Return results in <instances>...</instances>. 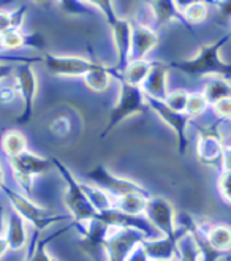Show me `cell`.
<instances>
[{"label":"cell","mask_w":231,"mask_h":261,"mask_svg":"<svg viewBox=\"0 0 231 261\" xmlns=\"http://www.w3.org/2000/svg\"><path fill=\"white\" fill-rule=\"evenodd\" d=\"M152 68H153V62H149L146 59L130 60L129 65L124 68V71L117 73V78H122L124 81H127L133 86L141 87L144 84V81L147 80V76L152 71Z\"/></svg>","instance_id":"22"},{"label":"cell","mask_w":231,"mask_h":261,"mask_svg":"<svg viewBox=\"0 0 231 261\" xmlns=\"http://www.w3.org/2000/svg\"><path fill=\"white\" fill-rule=\"evenodd\" d=\"M8 250H10V247H8V242H7L5 236H0V259H2V256H4Z\"/></svg>","instance_id":"44"},{"label":"cell","mask_w":231,"mask_h":261,"mask_svg":"<svg viewBox=\"0 0 231 261\" xmlns=\"http://www.w3.org/2000/svg\"><path fill=\"white\" fill-rule=\"evenodd\" d=\"M83 2L92 5V7L97 8V10H100L101 14L105 16V19H106V22L110 24V25H113V24L119 19L117 13H116V10H114L113 0H83Z\"/></svg>","instance_id":"32"},{"label":"cell","mask_w":231,"mask_h":261,"mask_svg":"<svg viewBox=\"0 0 231 261\" xmlns=\"http://www.w3.org/2000/svg\"><path fill=\"white\" fill-rule=\"evenodd\" d=\"M14 84H16L14 87H16L18 95L22 100V113L16 119V124L25 125L34 116V106L38 90V80L32 68V64L25 62L16 67V70H14Z\"/></svg>","instance_id":"7"},{"label":"cell","mask_w":231,"mask_h":261,"mask_svg":"<svg viewBox=\"0 0 231 261\" xmlns=\"http://www.w3.org/2000/svg\"><path fill=\"white\" fill-rule=\"evenodd\" d=\"M208 100L203 94H190V98H189V105H187V114L193 119V117H198L201 116L206 108H208Z\"/></svg>","instance_id":"34"},{"label":"cell","mask_w":231,"mask_h":261,"mask_svg":"<svg viewBox=\"0 0 231 261\" xmlns=\"http://www.w3.org/2000/svg\"><path fill=\"white\" fill-rule=\"evenodd\" d=\"M5 186L4 184V171H2V168H0V189H2Z\"/></svg>","instance_id":"47"},{"label":"cell","mask_w":231,"mask_h":261,"mask_svg":"<svg viewBox=\"0 0 231 261\" xmlns=\"http://www.w3.org/2000/svg\"><path fill=\"white\" fill-rule=\"evenodd\" d=\"M206 238L211 247L220 253L231 249V228L226 225H214L209 231H206Z\"/></svg>","instance_id":"27"},{"label":"cell","mask_w":231,"mask_h":261,"mask_svg":"<svg viewBox=\"0 0 231 261\" xmlns=\"http://www.w3.org/2000/svg\"><path fill=\"white\" fill-rule=\"evenodd\" d=\"M229 147H231V138H229Z\"/></svg>","instance_id":"49"},{"label":"cell","mask_w":231,"mask_h":261,"mask_svg":"<svg viewBox=\"0 0 231 261\" xmlns=\"http://www.w3.org/2000/svg\"><path fill=\"white\" fill-rule=\"evenodd\" d=\"M182 238V234L176 238H153V239H144L141 242V247L147 253L150 259H173L177 250V241Z\"/></svg>","instance_id":"16"},{"label":"cell","mask_w":231,"mask_h":261,"mask_svg":"<svg viewBox=\"0 0 231 261\" xmlns=\"http://www.w3.org/2000/svg\"><path fill=\"white\" fill-rule=\"evenodd\" d=\"M86 177L94 184V186L103 189L114 198L124 196L132 192H144V189L138 186L136 182L113 174L105 165H97L94 170L86 173Z\"/></svg>","instance_id":"11"},{"label":"cell","mask_w":231,"mask_h":261,"mask_svg":"<svg viewBox=\"0 0 231 261\" xmlns=\"http://www.w3.org/2000/svg\"><path fill=\"white\" fill-rule=\"evenodd\" d=\"M94 65L95 62L78 56H44V67L56 76H86Z\"/></svg>","instance_id":"12"},{"label":"cell","mask_w":231,"mask_h":261,"mask_svg":"<svg viewBox=\"0 0 231 261\" xmlns=\"http://www.w3.org/2000/svg\"><path fill=\"white\" fill-rule=\"evenodd\" d=\"M146 2L153 14V19L157 21L159 25L173 22V21H179V19L184 24H187L184 21L182 13L179 11L174 0H146Z\"/></svg>","instance_id":"20"},{"label":"cell","mask_w":231,"mask_h":261,"mask_svg":"<svg viewBox=\"0 0 231 261\" xmlns=\"http://www.w3.org/2000/svg\"><path fill=\"white\" fill-rule=\"evenodd\" d=\"M176 2V5H177V8H179V11L182 13V11H186L189 7H192V5H195V4H214L215 0H174Z\"/></svg>","instance_id":"40"},{"label":"cell","mask_w":231,"mask_h":261,"mask_svg":"<svg viewBox=\"0 0 231 261\" xmlns=\"http://www.w3.org/2000/svg\"><path fill=\"white\" fill-rule=\"evenodd\" d=\"M7 229V220H5V211L0 206V236H4V231Z\"/></svg>","instance_id":"43"},{"label":"cell","mask_w":231,"mask_h":261,"mask_svg":"<svg viewBox=\"0 0 231 261\" xmlns=\"http://www.w3.org/2000/svg\"><path fill=\"white\" fill-rule=\"evenodd\" d=\"M168 71L162 64H153L152 71L149 73L147 80L144 81V84L141 86V89L144 90L146 97L150 98H157V100H166L168 97Z\"/></svg>","instance_id":"18"},{"label":"cell","mask_w":231,"mask_h":261,"mask_svg":"<svg viewBox=\"0 0 231 261\" xmlns=\"http://www.w3.org/2000/svg\"><path fill=\"white\" fill-rule=\"evenodd\" d=\"M225 146L220 133L215 128H206L199 132L196 141V157L203 165L214 166L217 163H223Z\"/></svg>","instance_id":"13"},{"label":"cell","mask_w":231,"mask_h":261,"mask_svg":"<svg viewBox=\"0 0 231 261\" xmlns=\"http://www.w3.org/2000/svg\"><path fill=\"white\" fill-rule=\"evenodd\" d=\"M11 2H13V0H0V10L5 8L7 5H10Z\"/></svg>","instance_id":"46"},{"label":"cell","mask_w":231,"mask_h":261,"mask_svg":"<svg viewBox=\"0 0 231 261\" xmlns=\"http://www.w3.org/2000/svg\"><path fill=\"white\" fill-rule=\"evenodd\" d=\"M113 30V40L116 46L117 54V65L114 73H122L124 68L129 65L132 60V38H133V25L129 19L119 18L113 25H110Z\"/></svg>","instance_id":"14"},{"label":"cell","mask_w":231,"mask_h":261,"mask_svg":"<svg viewBox=\"0 0 231 261\" xmlns=\"http://www.w3.org/2000/svg\"><path fill=\"white\" fill-rule=\"evenodd\" d=\"M27 14V7H19L18 10H0V35L5 34L7 30L19 29L24 22V18Z\"/></svg>","instance_id":"29"},{"label":"cell","mask_w":231,"mask_h":261,"mask_svg":"<svg viewBox=\"0 0 231 261\" xmlns=\"http://www.w3.org/2000/svg\"><path fill=\"white\" fill-rule=\"evenodd\" d=\"M150 261H177V259L173 258V259H150Z\"/></svg>","instance_id":"48"},{"label":"cell","mask_w":231,"mask_h":261,"mask_svg":"<svg viewBox=\"0 0 231 261\" xmlns=\"http://www.w3.org/2000/svg\"><path fill=\"white\" fill-rule=\"evenodd\" d=\"M127 261H150V258L147 256V253L144 252V249L141 247V244L130 253V256L127 258Z\"/></svg>","instance_id":"41"},{"label":"cell","mask_w":231,"mask_h":261,"mask_svg":"<svg viewBox=\"0 0 231 261\" xmlns=\"http://www.w3.org/2000/svg\"><path fill=\"white\" fill-rule=\"evenodd\" d=\"M147 236L136 228H114L111 226L106 241V261H127L130 253Z\"/></svg>","instance_id":"8"},{"label":"cell","mask_w":231,"mask_h":261,"mask_svg":"<svg viewBox=\"0 0 231 261\" xmlns=\"http://www.w3.org/2000/svg\"><path fill=\"white\" fill-rule=\"evenodd\" d=\"M189 98H190V94L182 89H176V90H171L168 94L165 103L169 106L171 110L174 111H179V113H186L187 111V105H189Z\"/></svg>","instance_id":"31"},{"label":"cell","mask_w":231,"mask_h":261,"mask_svg":"<svg viewBox=\"0 0 231 261\" xmlns=\"http://www.w3.org/2000/svg\"><path fill=\"white\" fill-rule=\"evenodd\" d=\"M16 87H0V103H11L16 97Z\"/></svg>","instance_id":"39"},{"label":"cell","mask_w":231,"mask_h":261,"mask_svg":"<svg viewBox=\"0 0 231 261\" xmlns=\"http://www.w3.org/2000/svg\"><path fill=\"white\" fill-rule=\"evenodd\" d=\"M231 38V32L223 38L204 44L198 49V53L181 62H173L171 67L182 71L187 76H223V78H231V64L225 62L220 57L222 46Z\"/></svg>","instance_id":"1"},{"label":"cell","mask_w":231,"mask_h":261,"mask_svg":"<svg viewBox=\"0 0 231 261\" xmlns=\"http://www.w3.org/2000/svg\"><path fill=\"white\" fill-rule=\"evenodd\" d=\"M34 2H35L37 5H41V7H48V5L56 4L57 0H34Z\"/></svg>","instance_id":"45"},{"label":"cell","mask_w":231,"mask_h":261,"mask_svg":"<svg viewBox=\"0 0 231 261\" xmlns=\"http://www.w3.org/2000/svg\"><path fill=\"white\" fill-rule=\"evenodd\" d=\"M223 168L225 170H231V147L225 149V155H223Z\"/></svg>","instance_id":"42"},{"label":"cell","mask_w":231,"mask_h":261,"mask_svg":"<svg viewBox=\"0 0 231 261\" xmlns=\"http://www.w3.org/2000/svg\"><path fill=\"white\" fill-rule=\"evenodd\" d=\"M10 166H11L13 179L19 186L21 192L27 196H32L35 176L44 174L54 165H53V159L41 157L38 153H34L27 149L22 153H19V155L11 157Z\"/></svg>","instance_id":"5"},{"label":"cell","mask_w":231,"mask_h":261,"mask_svg":"<svg viewBox=\"0 0 231 261\" xmlns=\"http://www.w3.org/2000/svg\"><path fill=\"white\" fill-rule=\"evenodd\" d=\"M144 216L147 222L159 229V231L166 236V238H176L181 233L176 228V212L173 204L165 198L156 196V198H149L147 207L144 211Z\"/></svg>","instance_id":"9"},{"label":"cell","mask_w":231,"mask_h":261,"mask_svg":"<svg viewBox=\"0 0 231 261\" xmlns=\"http://www.w3.org/2000/svg\"><path fill=\"white\" fill-rule=\"evenodd\" d=\"M53 165L59 171V174L62 176L67 186L65 195H64V203L68 211V216L73 219V223H84V222H89L92 219L98 217V212L92 206L83 184L71 174V171L64 163H60V160L53 159Z\"/></svg>","instance_id":"2"},{"label":"cell","mask_w":231,"mask_h":261,"mask_svg":"<svg viewBox=\"0 0 231 261\" xmlns=\"http://www.w3.org/2000/svg\"><path fill=\"white\" fill-rule=\"evenodd\" d=\"M27 222L19 216L16 211L10 212L7 217V229H5V239L8 242V247L11 252L21 250L27 242Z\"/></svg>","instance_id":"17"},{"label":"cell","mask_w":231,"mask_h":261,"mask_svg":"<svg viewBox=\"0 0 231 261\" xmlns=\"http://www.w3.org/2000/svg\"><path fill=\"white\" fill-rule=\"evenodd\" d=\"M22 46H30V48H43L44 40L40 34L25 35L19 29L7 30L5 34L0 35V51L5 49H19Z\"/></svg>","instance_id":"19"},{"label":"cell","mask_w":231,"mask_h":261,"mask_svg":"<svg viewBox=\"0 0 231 261\" xmlns=\"http://www.w3.org/2000/svg\"><path fill=\"white\" fill-rule=\"evenodd\" d=\"M2 190L7 195L13 211H16L19 216L29 225H32L34 229L38 233L44 231L46 228H49V226H53L56 223H60V222L70 219V216H67V214L60 216V214H54V212H51L48 209L41 207L40 204L32 201L30 196L24 195L22 192H16L13 189H8L7 186H4Z\"/></svg>","instance_id":"4"},{"label":"cell","mask_w":231,"mask_h":261,"mask_svg":"<svg viewBox=\"0 0 231 261\" xmlns=\"http://www.w3.org/2000/svg\"><path fill=\"white\" fill-rule=\"evenodd\" d=\"M57 4L67 14H86V16L92 14L87 4H84L83 0H57Z\"/></svg>","instance_id":"35"},{"label":"cell","mask_w":231,"mask_h":261,"mask_svg":"<svg viewBox=\"0 0 231 261\" xmlns=\"http://www.w3.org/2000/svg\"><path fill=\"white\" fill-rule=\"evenodd\" d=\"M114 74L113 68H108L98 62H95L94 68H92L86 76H83V80L86 83V86L94 90V92H105L108 87H110L111 78Z\"/></svg>","instance_id":"24"},{"label":"cell","mask_w":231,"mask_h":261,"mask_svg":"<svg viewBox=\"0 0 231 261\" xmlns=\"http://www.w3.org/2000/svg\"><path fill=\"white\" fill-rule=\"evenodd\" d=\"M219 192L226 203H231V170H225L219 179Z\"/></svg>","instance_id":"36"},{"label":"cell","mask_w":231,"mask_h":261,"mask_svg":"<svg viewBox=\"0 0 231 261\" xmlns=\"http://www.w3.org/2000/svg\"><path fill=\"white\" fill-rule=\"evenodd\" d=\"M65 231V229H60V231L51 234V236H46V238H41V239H37L32 247H30L29 253L25 255V258L22 261H56L51 253L48 252V245L54 241V238L60 236Z\"/></svg>","instance_id":"28"},{"label":"cell","mask_w":231,"mask_h":261,"mask_svg":"<svg viewBox=\"0 0 231 261\" xmlns=\"http://www.w3.org/2000/svg\"><path fill=\"white\" fill-rule=\"evenodd\" d=\"M80 231V249L92 261H106V241L110 236L111 226L101 219L95 217L84 223H74Z\"/></svg>","instance_id":"6"},{"label":"cell","mask_w":231,"mask_h":261,"mask_svg":"<svg viewBox=\"0 0 231 261\" xmlns=\"http://www.w3.org/2000/svg\"><path fill=\"white\" fill-rule=\"evenodd\" d=\"M0 56H2V53H0Z\"/></svg>","instance_id":"50"},{"label":"cell","mask_w":231,"mask_h":261,"mask_svg":"<svg viewBox=\"0 0 231 261\" xmlns=\"http://www.w3.org/2000/svg\"><path fill=\"white\" fill-rule=\"evenodd\" d=\"M119 80V97L116 105L110 111V117H108V124L105 130L101 132V138H106V135L113 132L117 125H120L122 122L127 120L132 116H136L143 113L146 108H149L147 105V97L144 94V90L138 86H133L122 78Z\"/></svg>","instance_id":"3"},{"label":"cell","mask_w":231,"mask_h":261,"mask_svg":"<svg viewBox=\"0 0 231 261\" xmlns=\"http://www.w3.org/2000/svg\"><path fill=\"white\" fill-rule=\"evenodd\" d=\"M159 44V35L153 29L136 24L133 25V38H132V60H141Z\"/></svg>","instance_id":"15"},{"label":"cell","mask_w":231,"mask_h":261,"mask_svg":"<svg viewBox=\"0 0 231 261\" xmlns=\"http://www.w3.org/2000/svg\"><path fill=\"white\" fill-rule=\"evenodd\" d=\"M214 5L217 8L219 19L223 24H229L231 22V0H215Z\"/></svg>","instance_id":"37"},{"label":"cell","mask_w":231,"mask_h":261,"mask_svg":"<svg viewBox=\"0 0 231 261\" xmlns=\"http://www.w3.org/2000/svg\"><path fill=\"white\" fill-rule=\"evenodd\" d=\"M83 187L90 199L92 206L97 209V212H105V211H110L114 207L116 203V198L111 196L108 192H105L103 189L94 186V184H83Z\"/></svg>","instance_id":"26"},{"label":"cell","mask_w":231,"mask_h":261,"mask_svg":"<svg viewBox=\"0 0 231 261\" xmlns=\"http://www.w3.org/2000/svg\"><path fill=\"white\" fill-rule=\"evenodd\" d=\"M147 201H149V198L146 192H132L124 196L116 198L114 207L120 212L127 214V216L138 217V216H141V214H144L147 207Z\"/></svg>","instance_id":"21"},{"label":"cell","mask_w":231,"mask_h":261,"mask_svg":"<svg viewBox=\"0 0 231 261\" xmlns=\"http://www.w3.org/2000/svg\"><path fill=\"white\" fill-rule=\"evenodd\" d=\"M208 8H209V4H203V2L189 7L186 11H182L184 21L190 24H201L208 18Z\"/></svg>","instance_id":"33"},{"label":"cell","mask_w":231,"mask_h":261,"mask_svg":"<svg viewBox=\"0 0 231 261\" xmlns=\"http://www.w3.org/2000/svg\"><path fill=\"white\" fill-rule=\"evenodd\" d=\"M0 147H2L4 153L11 159L16 157L24 150H27V140L25 136L18 132V130H8L2 135V140H0Z\"/></svg>","instance_id":"25"},{"label":"cell","mask_w":231,"mask_h":261,"mask_svg":"<svg viewBox=\"0 0 231 261\" xmlns=\"http://www.w3.org/2000/svg\"><path fill=\"white\" fill-rule=\"evenodd\" d=\"M177 250L181 255L179 261H201V250L192 234H182L177 241Z\"/></svg>","instance_id":"30"},{"label":"cell","mask_w":231,"mask_h":261,"mask_svg":"<svg viewBox=\"0 0 231 261\" xmlns=\"http://www.w3.org/2000/svg\"><path fill=\"white\" fill-rule=\"evenodd\" d=\"M203 95L209 105H217L219 101L231 97V83L223 76H211L206 81Z\"/></svg>","instance_id":"23"},{"label":"cell","mask_w":231,"mask_h":261,"mask_svg":"<svg viewBox=\"0 0 231 261\" xmlns=\"http://www.w3.org/2000/svg\"><path fill=\"white\" fill-rule=\"evenodd\" d=\"M214 111L220 119L223 120H231V97L219 101L217 105H214Z\"/></svg>","instance_id":"38"},{"label":"cell","mask_w":231,"mask_h":261,"mask_svg":"<svg viewBox=\"0 0 231 261\" xmlns=\"http://www.w3.org/2000/svg\"><path fill=\"white\" fill-rule=\"evenodd\" d=\"M147 105H149V108L152 111H156V114L174 132L179 152L186 153L187 143H189L187 141V127H189V122H190L192 117L187 113H179V111L171 110L163 100L147 97Z\"/></svg>","instance_id":"10"}]
</instances>
